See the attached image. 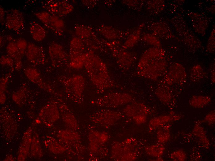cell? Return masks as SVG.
<instances>
[{
    "instance_id": "6da1fadb",
    "label": "cell",
    "mask_w": 215,
    "mask_h": 161,
    "mask_svg": "<svg viewBox=\"0 0 215 161\" xmlns=\"http://www.w3.org/2000/svg\"><path fill=\"white\" fill-rule=\"evenodd\" d=\"M84 65L90 80L98 92L102 93L116 86L105 64L93 52L85 53Z\"/></svg>"
},
{
    "instance_id": "7a4b0ae2",
    "label": "cell",
    "mask_w": 215,
    "mask_h": 161,
    "mask_svg": "<svg viewBox=\"0 0 215 161\" xmlns=\"http://www.w3.org/2000/svg\"><path fill=\"white\" fill-rule=\"evenodd\" d=\"M139 151L137 142L130 138L122 141H116L112 145V157L115 160L133 161L138 157Z\"/></svg>"
},
{
    "instance_id": "3957f363",
    "label": "cell",
    "mask_w": 215,
    "mask_h": 161,
    "mask_svg": "<svg viewBox=\"0 0 215 161\" xmlns=\"http://www.w3.org/2000/svg\"><path fill=\"white\" fill-rule=\"evenodd\" d=\"M58 80L64 86L69 97L74 101L80 103L85 86L84 77L79 75L70 77L61 76Z\"/></svg>"
},
{
    "instance_id": "277c9868",
    "label": "cell",
    "mask_w": 215,
    "mask_h": 161,
    "mask_svg": "<svg viewBox=\"0 0 215 161\" xmlns=\"http://www.w3.org/2000/svg\"><path fill=\"white\" fill-rule=\"evenodd\" d=\"M133 101V97L129 94L112 92L97 99L94 103L99 106L115 108L127 105Z\"/></svg>"
},
{
    "instance_id": "5b68a950",
    "label": "cell",
    "mask_w": 215,
    "mask_h": 161,
    "mask_svg": "<svg viewBox=\"0 0 215 161\" xmlns=\"http://www.w3.org/2000/svg\"><path fill=\"white\" fill-rule=\"evenodd\" d=\"M122 111L125 115L132 119L136 124H140L146 122L150 110L143 103L133 102L126 105Z\"/></svg>"
},
{
    "instance_id": "8992f818",
    "label": "cell",
    "mask_w": 215,
    "mask_h": 161,
    "mask_svg": "<svg viewBox=\"0 0 215 161\" xmlns=\"http://www.w3.org/2000/svg\"><path fill=\"white\" fill-rule=\"evenodd\" d=\"M167 64L161 59L152 61L142 69L138 71L140 76L155 80L163 76L166 71Z\"/></svg>"
},
{
    "instance_id": "52a82bcc",
    "label": "cell",
    "mask_w": 215,
    "mask_h": 161,
    "mask_svg": "<svg viewBox=\"0 0 215 161\" xmlns=\"http://www.w3.org/2000/svg\"><path fill=\"white\" fill-rule=\"evenodd\" d=\"M35 15L48 29L57 34H62L65 24L63 21L59 17L46 11L36 12Z\"/></svg>"
},
{
    "instance_id": "ba28073f",
    "label": "cell",
    "mask_w": 215,
    "mask_h": 161,
    "mask_svg": "<svg viewBox=\"0 0 215 161\" xmlns=\"http://www.w3.org/2000/svg\"><path fill=\"white\" fill-rule=\"evenodd\" d=\"M120 112L108 109H102L92 115V120L95 123L104 127L113 125L122 117Z\"/></svg>"
},
{
    "instance_id": "9c48e42d",
    "label": "cell",
    "mask_w": 215,
    "mask_h": 161,
    "mask_svg": "<svg viewBox=\"0 0 215 161\" xmlns=\"http://www.w3.org/2000/svg\"><path fill=\"white\" fill-rule=\"evenodd\" d=\"M41 3L46 11L59 17L68 14L73 9L72 6L65 1L44 0Z\"/></svg>"
},
{
    "instance_id": "30bf717a",
    "label": "cell",
    "mask_w": 215,
    "mask_h": 161,
    "mask_svg": "<svg viewBox=\"0 0 215 161\" xmlns=\"http://www.w3.org/2000/svg\"><path fill=\"white\" fill-rule=\"evenodd\" d=\"M81 41L74 38L71 41L70 47V64L76 68H81L84 64L85 54Z\"/></svg>"
},
{
    "instance_id": "8fae6325",
    "label": "cell",
    "mask_w": 215,
    "mask_h": 161,
    "mask_svg": "<svg viewBox=\"0 0 215 161\" xmlns=\"http://www.w3.org/2000/svg\"><path fill=\"white\" fill-rule=\"evenodd\" d=\"M49 54L53 66L59 67L65 64L68 56L62 46L56 42H53L49 47Z\"/></svg>"
},
{
    "instance_id": "7c38bea8",
    "label": "cell",
    "mask_w": 215,
    "mask_h": 161,
    "mask_svg": "<svg viewBox=\"0 0 215 161\" xmlns=\"http://www.w3.org/2000/svg\"><path fill=\"white\" fill-rule=\"evenodd\" d=\"M6 26L9 29L17 31L24 26V17L23 13L16 9L8 10L5 18Z\"/></svg>"
},
{
    "instance_id": "4fadbf2b",
    "label": "cell",
    "mask_w": 215,
    "mask_h": 161,
    "mask_svg": "<svg viewBox=\"0 0 215 161\" xmlns=\"http://www.w3.org/2000/svg\"><path fill=\"white\" fill-rule=\"evenodd\" d=\"M186 77L184 67L180 63H176L170 67L165 80L169 85L173 83L181 84L185 82Z\"/></svg>"
},
{
    "instance_id": "5bb4252c",
    "label": "cell",
    "mask_w": 215,
    "mask_h": 161,
    "mask_svg": "<svg viewBox=\"0 0 215 161\" xmlns=\"http://www.w3.org/2000/svg\"><path fill=\"white\" fill-rule=\"evenodd\" d=\"M25 55L27 59L35 65H41L44 62L45 54L44 49L34 43H28Z\"/></svg>"
},
{
    "instance_id": "9a60e30c",
    "label": "cell",
    "mask_w": 215,
    "mask_h": 161,
    "mask_svg": "<svg viewBox=\"0 0 215 161\" xmlns=\"http://www.w3.org/2000/svg\"><path fill=\"white\" fill-rule=\"evenodd\" d=\"M23 71L25 76L31 81L48 92L53 94H56L50 86L43 80L40 74L37 69L28 67L25 68Z\"/></svg>"
},
{
    "instance_id": "2e32d148",
    "label": "cell",
    "mask_w": 215,
    "mask_h": 161,
    "mask_svg": "<svg viewBox=\"0 0 215 161\" xmlns=\"http://www.w3.org/2000/svg\"><path fill=\"white\" fill-rule=\"evenodd\" d=\"M163 54V51L158 48H152L147 50L139 60L138 71L142 69L152 61L161 58Z\"/></svg>"
},
{
    "instance_id": "e0dca14e",
    "label": "cell",
    "mask_w": 215,
    "mask_h": 161,
    "mask_svg": "<svg viewBox=\"0 0 215 161\" xmlns=\"http://www.w3.org/2000/svg\"><path fill=\"white\" fill-rule=\"evenodd\" d=\"M6 50L8 55L14 60L15 68L18 70L21 69L22 67V59L23 56L21 54L15 42H9L6 46Z\"/></svg>"
},
{
    "instance_id": "ac0fdd59",
    "label": "cell",
    "mask_w": 215,
    "mask_h": 161,
    "mask_svg": "<svg viewBox=\"0 0 215 161\" xmlns=\"http://www.w3.org/2000/svg\"><path fill=\"white\" fill-rule=\"evenodd\" d=\"M40 116L44 119L53 122L58 119L59 111L55 102H50L43 107L40 111Z\"/></svg>"
},
{
    "instance_id": "d6986e66",
    "label": "cell",
    "mask_w": 215,
    "mask_h": 161,
    "mask_svg": "<svg viewBox=\"0 0 215 161\" xmlns=\"http://www.w3.org/2000/svg\"><path fill=\"white\" fill-rule=\"evenodd\" d=\"M179 117L173 115H162L152 119L149 123V128L152 131L171 121L178 120Z\"/></svg>"
},
{
    "instance_id": "ffe728a7",
    "label": "cell",
    "mask_w": 215,
    "mask_h": 161,
    "mask_svg": "<svg viewBox=\"0 0 215 161\" xmlns=\"http://www.w3.org/2000/svg\"><path fill=\"white\" fill-rule=\"evenodd\" d=\"M59 106L60 110L64 120L72 129H76L78 124L76 119L68 107L64 103H61Z\"/></svg>"
},
{
    "instance_id": "44dd1931",
    "label": "cell",
    "mask_w": 215,
    "mask_h": 161,
    "mask_svg": "<svg viewBox=\"0 0 215 161\" xmlns=\"http://www.w3.org/2000/svg\"><path fill=\"white\" fill-rule=\"evenodd\" d=\"M30 31L33 39L37 41H41L45 38L46 33L44 29L40 24L35 21L31 22Z\"/></svg>"
},
{
    "instance_id": "7402d4cb",
    "label": "cell",
    "mask_w": 215,
    "mask_h": 161,
    "mask_svg": "<svg viewBox=\"0 0 215 161\" xmlns=\"http://www.w3.org/2000/svg\"><path fill=\"white\" fill-rule=\"evenodd\" d=\"M193 134L199 140L200 143L204 148H207L210 145V142L208 138L203 127L201 126L200 122H197L195 124L193 130Z\"/></svg>"
},
{
    "instance_id": "603a6c76",
    "label": "cell",
    "mask_w": 215,
    "mask_h": 161,
    "mask_svg": "<svg viewBox=\"0 0 215 161\" xmlns=\"http://www.w3.org/2000/svg\"><path fill=\"white\" fill-rule=\"evenodd\" d=\"M211 101V98L209 96L195 95L191 98L189 103L192 107H193L200 108L207 105Z\"/></svg>"
},
{
    "instance_id": "cb8c5ba5",
    "label": "cell",
    "mask_w": 215,
    "mask_h": 161,
    "mask_svg": "<svg viewBox=\"0 0 215 161\" xmlns=\"http://www.w3.org/2000/svg\"><path fill=\"white\" fill-rule=\"evenodd\" d=\"M155 94L159 100L163 103H167L171 100L170 90L165 85H161L158 87L155 90Z\"/></svg>"
},
{
    "instance_id": "d4e9b609",
    "label": "cell",
    "mask_w": 215,
    "mask_h": 161,
    "mask_svg": "<svg viewBox=\"0 0 215 161\" xmlns=\"http://www.w3.org/2000/svg\"><path fill=\"white\" fill-rule=\"evenodd\" d=\"M165 150L162 144L159 143L147 146L145 148L146 153L148 155L156 158L161 157Z\"/></svg>"
},
{
    "instance_id": "484cf974",
    "label": "cell",
    "mask_w": 215,
    "mask_h": 161,
    "mask_svg": "<svg viewBox=\"0 0 215 161\" xmlns=\"http://www.w3.org/2000/svg\"><path fill=\"white\" fill-rule=\"evenodd\" d=\"M114 54L117 58L119 65L124 68H127L132 64L134 60L129 53L117 52L114 51Z\"/></svg>"
},
{
    "instance_id": "4316f807",
    "label": "cell",
    "mask_w": 215,
    "mask_h": 161,
    "mask_svg": "<svg viewBox=\"0 0 215 161\" xmlns=\"http://www.w3.org/2000/svg\"><path fill=\"white\" fill-rule=\"evenodd\" d=\"M158 128L157 137L159 143L163 144L167 142L170 137V125L166 124Z\"/></svg>"
},
{
    "instance_id": "83f0119b",
    "label": "cell",
    "mask_w": 215,
    "mask_h": 161,
    "mask_svg": "<svg viewBox=\"0 0 215 161\" xmlns=\"http://www.w3.org/2000/svg\"><path fill=\"white\" fill-rule=\"evenodd\" d=\"M204 72L202 67L199 65L194 66L191 69L190 73L191 80L194 82L200 81L204 76Z\"/></svg>"
},
{
    "instance_id": "f1b7e54d",
    "label": "cell",
    "mask_w": 215,
    "mask_h": 161,
    "mask_svg": "<svg viewBox=\"0 0 215 161\" xmlns=\"http://www.w3.org/2000/svg\"><path fill=\"white\" fill-rule=\"evenodd\" d=\"M198 19H197L195 18L193 19L194 21H192V24H193V27L197 31L198 26H200V33H201V31L202 32H204V31L202 29V27L203 29L205 31L206 29H207L208 24L207 23V21L204 18H203L202 16H197Z\"/></svg>"
},
{
    "instance_id": "f546056e",
    "label": "cell",
    "mask_w": 215,
    "mask_h": 161,
    "mask_svg": "<svg viewBox=\"0 0 215 161\" xmlns=\"http://www.w3.org/2000/svg\"><path fill=\"white\" fill-rule=\"evenodd\" d=\"M27 88L24 85H22L16 92L13 95V99L16 103H21L25 98Z\"/></svg>"
},
{
    "instance_id": "4dcf8cb0",
    "label": "cell",
    "mask_w": 215,
    "mask_h": 161,
    "mask_svg": "<svg viewBox=\"0 0 215 161\" xmlns=\"http://www.w3.org/2000/svg\"><path fill=\"white\" fill-rule=\"evenodd\" d=\"M171 158L173 161H183L187 158V155L185 151L182 149L174 151L171 154Z\"/></svg>"
},
{
    "instance_id": "1f68e13d",
    "label": "cell",
    "mask_w": 215,
    "mask_h": 161,
    "mask_svg": "<svg viewBox=\"0 0 215 161\" xmlns=\"http://www.w3.org/2000/svg\"><path fill=\"white\" fill-rule=\"evenodd\" d=\"M15 43L21 54L23 56L25 55L28 45L27 41L24 38H19L16 40Z\"/></svg>"
},
{
    "instance_id": "d6a6232c",
    "label": "cell",
    "mask_w": 215,
    "mask_h": 161,
    "mask_svg": "<svg viewBox=\"0 0 215 161\" xmlns=\"http://www.w3.org/2000/svg\"><path fill=\"white\" fill-rule=\"evenodd\" d=\"M1 65L10 67L13 69L14 62L13 59L8 55H2L0 59Z\"/></svg>"
},
{
    "instance_id": "836d02e7",
    "label": "cell",
    "mask_w": 215,
    "mask_h": 161,
    "mask_svg": "<svg viewBox=\"0 0 215 161\" xmlns=\"http://www.w3.org/2000/svg\"><path fill=\"white\" fill-rule=\"evenodd\" d=\"M207 49L211 52H213L215 50V31L213 29L209 39Z\"/></svg>"
},
{
    "instance_id": "e575fe53",
    "label": "cell",
    "mask_w": 215,
    "mask_h": 161,
    "mask_svg": "<svg viewBox=\"0 0 215 161\" xmlns=\"http://www.w3.org/2000/svg\"><path fill=\"white\" fill-rule=\"evenodd\" d=\"M11 76V74H7L5 76L0 78V92L5 91L6 88V85L9 79Z\"/></svg>"
},
{
    "instance_id": "d590c367",
    "label": "cell",
    "mask_w": 215,
    "mask_h": 161,
    "mask_svg": "<svg viewBox=\"0 0 215 161\" xmlns=\"http://www.w3.org/2000/svg\"><path fill=\"white\" fill-rule=\"evenodd\" d=\"M215 111H212L209 112L205 116L204 121L209 124H213L215 123Z\"/></svg>"
},
{
    "instance_id": "8d00e7d4",
    "label": "cell",
    "mask_w": 215,
    "mask_h": 161,
    "mask_svg": "<svg viewBox=\"0 0 215 161\" xmlns=\"http://www.w3.org/2000/svg\"><path fill=\"white\" fill-rule=\"evenodd\" d=\"M5 11L4 8L1 6L0 7V23L3 24L5 21Z\"/></svg>"
},
{
    "instance_id": "74e56055",
    "label": "cell",
    "mask_w": 215,
    "mask_h": 161,
    "mask_svg": "<svg viewBox=\"0 0 215 161\" xmlns=\"http://www.w3.org/2000/svg\"><path fill=\"white\" fill-rule=\"evenodd\" d=\"M6 99V96L3 92H0V102L1 104L4 103Z\"/></svg>"
},
{
    "instance_id": "f35d334b",
    "label": "cell",
    "mask_w": 215,
    "mask_h": 161,
    "mask_svg": "<svg viewBox=\"0 0 215 161\" xmlns=\"http://www.w3.org/2000/svg\"><path fill=\"white\" fill-rule=\"evenodd\" d=\"M213 68L211 70V80L213 83L215 82V67H213Z\"/></svg>"
},
{
    "instance_id": "ab89813d",
    "label": "cell",
    "mask_w": 215,
    "mask_h": 161,
    "mask_svg": "<svg viewBox=\"0 0 215 161\" xmlns=\"http://www.w3.org/2000/svg\"><path fill=\"white\" fill-rule=\"evenodd\" d=\"M7 39L8 41H10L12 39V37L11 36H8L7 37Z\"/></svg>"
}]
</instances>
